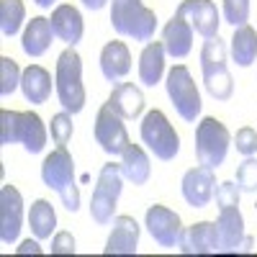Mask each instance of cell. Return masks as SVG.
Here are the masks:
<instances>
[{"instance_id": "12", "label": "cell", "mask_w": 257, "mask_h": 257, "mask_svg": "<svg viewBox=\"0 0 257 257\" xmlns=\"http://www.w3.org/2000/svg\"><path fill=\"white\" fill-rule=\"evenodd\" d=\"M216 175H213L211 167H190L188 173L183 175V198L188 201V206L193 208H206L213 198V193H216Z\"/></svg>"}, {"instance_id": "35", "label": "cell", "mask_w": 257, "mask_h": 257, "mask_svg": "<svg viewBox=\"0 0 257 257\" xmlns=\"http://www.w3.org/2000/svg\"><path fill=\"white\" fill-rule=\"evenodd\" d=\"M234 147H237V152L244 155V157H252L257 152V132L249 126L239 128L237 137H234Z\"/></svg>"}, {"instance_id": "15", "label": "cell", "mask_w": 257, "mask_h": 257, "mask_svg": "<svg viewBox=\"0 0 257 257\" xmlns=\"http://www.w3.org/2000/svg\"><path fill=\"white\" fill-rule=\"evenodd\" d=\"M180 252L183 254H213L219 252V231L216 224L211 221H198L188 229H183V237H180Z\"/></svg>"}, {"instance_id": "9", "label": "cell", "mask_w": 257, "mask_h": 257, "mask_svg": "<svg viewBox=\"0 0 257 257\" xmlns=\"http://www.w3.org/2000/svg\"><path fill=\"white\" fill-rule=\"evenodd\" d=\"M95 142L100 144V149L111 157H118L123 155V149L132 144L128 142V134H126V126L121 121V116L111 108L108 103L103 105L95 116Z\"/></svg>"}, {"instance_id": "16", "label": "cell", "mask_w": 257, "mask_h": 257, "mask_svg": "<svg viewBox=\"0 0 257 257\" xmlns=\"http://www.w3.org/2000/svg\"><path fill=\"white\" fill-rule=\"evenodd\" d=\"M113 229L108 234L105 242V254H137V244H139V224L132 216H116Z\"/></svg>"}, {"instance_id": "1", "label": "cell", "mask_w": 257, "mask_h": 257, "mask_svg": "<svg viewBox=\"0 0 257 257\" xmlns=\"http://www.w3.org/2000/svg\"><path fill=\"white\" fill-rule=\"evenodd\" d=\"M111 26L118 36L149 44L157 31V16L142 0H111Z\"/></svg>"}, {"instance_id": "34", "label": "cell", "mask_w": 257, "mask_h": 257, "mask_svg": "<svg viewBox=\"0 0 257 257\" xmlns=\"http://www.w3.org/2000/svg\"><path fill=\"white\" fill-rule=\"evenodd\" d=\"M239 188L237 183H231V180H224L216 185V203L219 208H229V206H239Z\"/></svg>"}, {"instance_id": "27", "label": "cell", "mask_w": 257, "mask_h": 257, "mask_svg": "<svg viewBox=\"0 0 257 257\" xmlns=\"http://www.w3.org/2000/svg\"><path fill=\"white\" fill-rule=\"evenodd\" d=\"M29 224H31V231L36 239H49L54 226H57V213H54L52 203L44 198L34 201V206L29 211Z\"/></svg>"}, {"instance_id": "5", "label": "cell", "mask_w": 257, "mask_h": 257, "mask_svg": "<svg viewBox=\"0 0 257 257\" xmlns=\"http://www.w3.org/2000/svg\"><path fill=\"white\" fill-rule=\"evenodd\" d=\"M229 144H231V134L219 118L206 116L196 126V157H198V165L211 167V170L224 165Z\"/></svg>"}, {"instance_id": "22", "label": "cell", "mask_w": 257, "mask_h": 257, "mask_svg": "<svg viewBox=\"0 0 257 257\" xmlns=\"http://www.w3.org/2000/svg\"><path fill=\"white\" fill-rule=\"evenodd\" d=\"M165 72V44L162 41H149L139 57V82L147 88H155Z\"/></svg>"}, {"instance_id": "29", "label": "cell", "mask_w": 257, "mask_h": 257, "mask_svg": "<svg viewBox=\"0 0 257 257\" xmlns=\"http://www.w3.org/2000/svg\"><path fill=\"white\" fill-rule=\"evenodd\" d=\"M21 75L24 72L18 70V64L11 57H0V93L11 95L21 85Z\"/></svg>"}, {"instance_id": "24", "label": "cell", "mask_w": 257, "mask_h": 257, "mask_svg": "<svg viewBox=\"0 0 257 257\" xmlns=\"http://www.w3.org/2000/svg\"><path fill=\"white\" fill-rule=\"evenodd\" d=\"M121 173L128 183L134 185H144L152 175V165H149V157L147 152L139 147V144H128L121 155Z\"/></svg>"}, {"instance_id": "11", "label": "cell", "mask_w": 257, "mask_h": 257, "mask_svg": "<svg viewBox=\"0 0 257 257\" xmlns=\"http://www.w3.org/2000/svg\"><path fill=\"white\" fill-rule=\"evenodd\" d=\"M216 231H219V247L224 252H249L252 237L244 234V219L237 206L219 208Z\"/></svg>"}, {"instance_id": "21", "label": "cell", "mask_w": 257, "mask_h": 257, "mask_svg": "<svg viewBox=\"0 0 257 257\" xmlns=\"http://www.w3.org/2000/svg\"><path fill=\"white\" fill-rule=\"evenodd\" d=\"M52 39H54V29H52V21L44 16H36L26 24L24 39H21V47L29 57H41L49 47H52Z\"/></svg>"}, {"instance_id": "32", "label": "cell", "mask_w": 257, "mask_h": 257, "mask_svg": "<svg viewBox=\"0 0 257 257\" xmlns=\"http://www.w3.org/2000/svg\"><path fill=\"white\" fill-rule=\"evenodd\" d=\"M237 188L242 193H254L257 190V160L254 157H247L237 167Z\"/></svg>"}, {"instance_id": "14", "label": "cell", "mask_w": 257, "mask_h": 257, "mask_svg": "<svg viewBox=\"0 0 257 257\" xmlns=\"http://www.w3.org/2000/svg\"><path fill=\"white\" fill-rule=\"evenodd\" d=\"M24 224V198L13 185L0 188V239L13 244Z\"/></svg>"}, {"instance_id": "7", "label": "cell", "mask_w": 257, "mask_h": 257, "mask_svg": "<svg viewBox=\"0 0 257 257\" xmlns=\"http://www.w3.org/2000/svg\"><path fill=\"white\" fill-rule=\"evenodd\" d=\"M142 142L152 149L155 157L162 162L175 160L180 152V137L173 128V123L167 121L162 111H149L142 121Z\"/></svg>"}, {"instance_id": "23", "label": "cell", "mask_w": 257, "mask_h": 257, "mask_svg": "<svg viewBox=\"0 0 257 257\" xmlns=\"http://www.w3.org/2000/svg\"><path fill=\"white\" fill-rule=\"evenodd\" d=\"M21 90L29 103H47L52 95V75L39 64H29L21 75Z\"/></svg>"}, {"instance_id": "13", "label": "cell", "mask_w": 257, "mask_h": 257, "mask_svg": "<svg viewBox=\"0 0 257 257\" xmlns=\"http://www.w3.org/2000/svg\"><path fill=\"white\" fill-rule=\"evenodd\" d=\"M178 16H183L193 26V31L201 34L203 39L219 36L221 16H219L216 6H213L211 0H183V3L178 6Z\"/></svg>"}, {"instance_id": "3", "label": "cell", "mask_w": 257, "mask_h": 257, "mask_svg": "<svg viewBox=\"0 0 257 257\" xmlns=\"http://www.w3.org/2000/svg\"><path fill=\"white\" fill-rule=\"evenodd\" d=\"M57 98L67 113H80L85 108V85H82V59L75 47L64 49L57 59Z\"/></svg>"}, {"instance_id": "30", "label": "cell", "mask_w": 257, "mask_h": 257, "mask_svg": "<svg viewBox=\"0 0 257 257\" xmlns=\"http://www.w3.org/2000/svg\"><path fill=\"white\" fill-rule=\"evenodd\" d=\"M21 134V113L18 111H0V144H16Z\"/></svg>"}, {"instance_id": "25", "label": "cell", "mask_w": 257, "mask_h": 257, "mask_svg": "<svg viewBox=\"0 0 257 257\" xmlns=\"http://www.w3.org/2000/svg\"><path fill=\"white\" fill-rule=\"evenodd\" d=\"M18 142L26 147V152L31 155H39L47 144V126L44 121L39 118V113H21V134H18Z\"/></svg>"}, {"instance_id": "18", "label": "cell", "mask_w": 257, "mask_h": 257, "mask_svg": "<svg viewBox=\"0 0 257 257\" xmlns=\"http://www.w3.org/2000/svg\"><path fill=\"white\" fill-rule=\"evenodd\" d=\"M52 29H54V36L57 39H62L64 44H70V47H75L77 41L82 39V34H85V24H82V16H80V11L75 8V6H59V8H54V13H52Z\"/></svg>"}, {"instance_id": "36", "label": "cell", "mask_w": 257, "mask_h": 257, "mask_svg": "<svg viewBox=\"0 0 257 257\" xmlns=\"http://www.w3.org/2000/svg\"><path fill=\"white\" fill-rule=\"evenodd\" d=\"M52 254H75V239L70 231H59L52 242Z\"/></svg>"}, {"instance_id": "26", "label": "cell", "mask_w": 257, "mask_h": 257, "mask_svg": "<svg viewBox=\"0 0 257 257\" xmlns=\"http://www.w3.org/2000/svg\"><path fill=\"white\" fill-rule=\"evenodd\" d=\"M231 59L239 64V67H249L257 59V31L244 24L239 29H234L231 36Z\"/></svg>"}, {"instance_id": "8", "label": "cell", "mask_w": 257, "mask_h": 257, "mask_svg": "<svg viewBox=\"0 0 257 257\" xmlns=\"http://www.w3.org/2000/svg\"><path fill=\"white\" fill-rule=\"evenodd\" d=\"M167 95L173 100L175 111L180 113L183 121L193 123L201 113V93L193 82V75L185 64H175L173 70L167 72Z\"/></svg>"}, {"instance_id": "2", "label": "cell", "mask_w": 257, "mask_h": 257, "mask_svg": "<svg viewBox=\"0 0 257 257\" xmlns=\"http://www.w3.org/2000/svg\"><path fill=\"white\" fill-rule=\"evenodd\" d=\"M41 180H44L47 188L59 193L67 211L75 213L80 208V190L75 185V160L67 152V147H57L52 155L44 157V162H41Z\"/></svg>"}, {"instance_id": "4", "label": "cell", "mask_w": 257, "mask_h": 257, "mask_svg": "<svg viewBox=\"0 0 257 257\" xmlns=\"http://www.w3.org/2000/svg\"><path fill=\"white\" fill-rule=\"evenodd\" d=\"M201 70L208 95L213 100H229L234 93V80L226 70V44L219 36L206 39L201 49Z\"/></svg>"}, {"instance_id": "19", "label": "cell", "mask_w": 257, "mask_h": 257, "mask_svg": "<svg viewBox=\"0 0 257 257\" xmlns=\"http://www.w3.org/2000/svg\"><path fill=\"white\" fill-rule=\"evenodd\" d=\"M100 72L105 80H121L132 72V52L123 41H108L100 52Z\"/></svg>"}, {"instance_id": "6", "label": "cell", "mask_w": 257, "mask_h": 257, "mask_svg": "<svg viewBox=\"0 0 257 257\" xmlns=\"http://www.w3.org/2000/svg\"><path fill=\"white\" fill-rule=\"evenodd\" d=\"M123 183V173H121V165H103L100 175H98V185L93 190V198H90V216L95 224L105 226L111 224L116 216V203H118V196H121V185Z\"/></svg>"}, {"instance_id": "39", "label": "cell", "mask_w": 257, "mask_h": 257, "mask_svg": "<svg viewBox=\"0 0 257 257\" xmlns=\"http://www.w3.org/2000/svg\"><path fill=\"white\" fill-rule=\"evenodd\" d=\"M34 3H36L39 8H52V3H54V0H34Z\"/></svg>"}, {"instance_id": "38", "label": "cell", "mask_w": 257, "mask_h": 257, "mask_svg": "<svg viewBox=\"0 0 257 257\" xmlns=\"http://www.w3.org/2000/svg\"><path fill=\"white\" fill-rule=\"evenodd\" d=\"M105 3H108V0H82V6L90 8V11H100V8H105Z\"/></svg>"}, {"instance_id": "10", "label": "cell", "mask_w": 257, "mask_h": 257, "mask_svg": "<svg viewBox=\"0 0 257 257\" xmlns=\"http://www.w3.org/2000/svg\"><path fill=\"white\" fill-rule=\"evenodd\" d=\"M144 224L149 229V234L155 237V242L160 247H178L180 244V237H183V221L175 211H170L160 203L149 206L147 208V216H144Z\"/></svg>"}, {"instance_id": "37", "label": "cell", "mask_w": 257, "mask_h": 257, "mask_svg": "<svg viewBox=\"0 0 257 257\" xmlns=\"http://www.w3.org/2000/svg\"><path fill=\"white\" fill-rule=\"evenodd\" d=\"M41 254V247H39V242H31V239H26L24 244L18 247V254Z\"/></svg>"}, {"instance_id": "31", "label": "cell", "mask_w": 257, "mask_h": 257, "mask_svg": "<svg viewBox=\"0 0 257 257\" xmlns=\"http://www.w3.org/2000/svg\"><path fill=\"white\" fill-rule=\"evenodd\" d=\"M224 21L234 29L244 26L249 21V0H224Z\"/></svg>"}, {"instance_id": "20", "label": "cell", "mask_w": 257, "mask_h": 257, "mask_svg": "<svg viewBox=\"0 0 257 257\" xmlns=\"http://www.w3.org/2000/svg\"><path fill=\"white\" fill-rule=\"evenodd\" d=\"M108 105L121 118H139L144 111V95L134 82H118L111 90Z\"/></svg>"}, {"instance_id": "17", "label": "cell", "mask_w": 257, "mask_h": 257, "mask_svg": "<svg viewBox=\"0 0 257 257\" xmlns=\"http://www.w3.org/2000/svg\"><path fill=\"white\" fill-rule=\"evenodd\" d=\"M193 26L188 24V21L183 18V16H173L165 24V29H162V44H165V52L170 54V57H175V59H183V57H188L190 54V49H193Z\"/></svg>"}, {"instance_id": "33", "label": "cell", "mask_w": 257, "mask_h": 257, "mask_svg": "<svg viewBox=\"0 0 257 257\" xmlns=\"http://www.w3.org/2000/svg\"><path fill=\"white\" fill-rule=\"evenodd\" d=\"M52 139L57 142V147H67V142L72 139V118L67 111L52 116Z\"/></svg>"}, {"instance_id": "28", "label": "cell", "mask_w": 257, "mask_h": 257, "mask_svg": "<svg viewBox=\"0 0 257 257\" xmlns=\"http://www.w3.org/2000/svg\"><path fill=\"white\" fill-rule=\"evenodd\" d=\"M26 6L24 0H0V31L3 36H16L24 26Z\"/></svg>"}]
</instances>
